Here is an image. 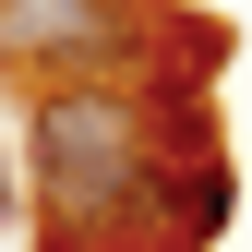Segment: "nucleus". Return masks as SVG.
Here are the masks:
<instances>
[{
  "label": "nucleus",
  "mask_w": 252,
  "mask_h": 252,
  "mask_svg": "<svg viewBox=\"0 0 252 252\" xmlns=\"http://www.w3.org/2000/svg\"><path fill=\"white\" fill-rule=\"evenodd\" d=\"M156 156H168V120L144 84H36L24 96V216L48 228V252H120L156 228Z\"/></svg>",
  "instance_id": "obj_1"
},
{
  "label": "nucleus",
  "mask_w": 252,
  "mask_h": 252,
  "mask_svg": "<svg viewBox=\"0 0 252 252\" xmlns=\"http://www.w3.org/2000/svg\"><path fill=\"white\" fill-rule=\"evenodd\" d=\"M156 36V0H0V72L24 84H144Z\"/></svg>",
  "instance_id": "obj_2"
},
{
  "label": "nucleus",
  "mask_w": 252,
  "mask_h": 252,
  "mask_svg": "<svg viewBox=\"0 0 252 252\" xmlns=\"http://www.w3.org/2000/svg\"><path fill=\"white\" fill-rule=\"evenodd\" d=\"M24 216V156H12V132H0V228Z\"/></svg>",
  "instance_id": "obj_3"
},
{
  "label": "nucleus",
  "mask_w": 252,
  "mask_h": 252,
  "mask_svg": "<svg viewBox=\"0 0 252 252\" xmlns=\"http://www.w3.org/2000/svg\"><path fill=\"white\" fill-rule=\"evenodd\" d=\"M120 252H180V240H156V228H144V240H120Z\"/></svg>",
  "instance_id": "obj_4"
}]
</instances>
